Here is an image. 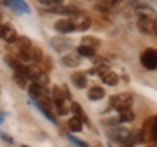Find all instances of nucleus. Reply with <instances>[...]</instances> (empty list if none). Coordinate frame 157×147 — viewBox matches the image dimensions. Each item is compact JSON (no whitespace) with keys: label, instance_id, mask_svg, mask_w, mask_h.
<instances>
[{"label":"nucleus","instance_id":"1","mask_svg":"<svg viewBox=\"0 0 157 147\" xmlns=\"http://www.w3.org/2000/svg\"><path fill=\"white\" fill-rule=\"evenodd\" d=\"M132 95L128 93V92H122V93L118 95H113L109 100V105L113 106L114 109L118 112V113H124V112L131 110L132 106Z\"/></svg>","mask_w":157,"mask_h":147},{"label":"nucleus","instance_id":"2","mask_svg":"<svg viewBox=\"0 0 157 147\" xmlns=\"http://www.w3.org/2000/svg\"><path fill=\"white\" fill-rule=\"evenodd\" d=\"M137 138H140L139 143L145 142L148 139L157 142V116L151 117V118L145 121V124L143 126V129H141V131L139 133V135H137Z\"/></svg>","mask_w":157,"mask_h":147},{"label":"nucleus","instance_id":"3","mask_svg":"<svg viewBox=\"0 0 157 147\" xmlns=\"http://www.w3.org/2000/svg\"><path fill=\"white\" fill-rule=\"evenodd\" d=\"M34 102H36V106L41 110V113L45 116L48 121H51L52 124H56L55 114H54V112H52V102L46 95L42 93Z\"/></svg>","mask_w":157,"mask_h":147},{"label":"nucleus","instance_id":"4","mask_svg":"<svg viewBox=\"0 0 157 147\" xmlns=\"http://www.w3.org/2000/svg\"><path fill=\"white\" fill-rule=\"evenodd\" d=\"M140 63L143 65L144 68L149 71L157 70V50L153 47L145 49V50L140 54Z\"/></svg>","mask_w":157,"mask_h":147},{"label":"nucleus","instance_id":"5","mask_svg":"<svg viewBox=\"0 0 157 147\" xmlns=\"http://www.w3.org/2000/svg\"><path fill=\"white\" fill-rule=\"evenodd\" d=\"M52 101H54V105H55L56 110H58V114L60 116H66L68 114V106H66V97L64 93H63V89L59 88L58 85H54L52 87Z\"/></svg>","mask_w":157,"mask_h":147},{"label":"nucleus","instance_id":"6","mask_svg":"<svg viewBox=\"0 0 157 147\" xmlns=\"http://www.w3.org/2000/svg\"><path fill=\"white\" fill-rule=\"evenodd\" d=\"M51 47L54 49L55 51L58 53H67L68 50H71L73 47V41L71 38H67V37H60V36H56L51 38Z\"/></svg>","mask_w":157,"mask_h":147},{"label":"nucleus","instance_id":"7","mask_svg":"<svg viewBox=\"0 0 157 147\" xmlns=\"http://www.w3.org/2000/svg\"><path fill=\"white\" fill-rule=\"evenodd\" d=\"M107 135H109L113 141H115V142H118V143L122 145V143H126V142L130 139L131 133L126 129V127L114 126V127H111V129L107 131Z\"/></svg>","mask_w":157,"mask_h":147},{"label":"nucleus","instance_id":"8","mask_svg":"<svg viewBox=\"0 0 157 147\" xmlns=\"http://www.w3.org/2000/svg\"><path fill=\"white\" fill-rule=\"evenodd\" d=\"M73 25H75V29L76 30H81V32H84V30H88V29L90 28L92 25V21H90V18L86 16V14L84 13H78L76 14V16H73Z\"/></svg>","mask_w":157,"mask_h":147},{"label":"nucleus","instance_id":"9","mask_svg":"<svg viewBox=\"0 0 157 147\" xmlns=\"http://www.w3.org/2000/svg\"><path fill=\"white\" fill-rule=\"evenodd\" d=\"M50 12L58 13V14H66V16H72V17L76 16V14H78V13H81V11L77 7H75V6H63V4L51 8Z\"/></svg>","mask_w":157,"mask_h":147},{"label":"nucleus","instance_id":"10","mask_svg":"<svg viewBox=\"0 0 157 147\" xmlns=\"http://www.w3.org/2000/svg\"><path fill=\"white\" fill-rule=\"evenodd\" d=\"M54 29L59 33H71L73 30H76L71 18H62V20H58L55 24H54Z\"/></svg>","mask_w":157,"mask_h":147},{"label":"nucleus","instance_id":"11","mask_svg":"<svg viewBox=\"0 0 157 147\" xmlns=\"http://www.w3.org/2000/svg\"><path fill=\"white\" fill-rule=\"evenodd\" d=\"M71 112L73 113V116L76 117L77 120H80L82 124H85V125H90V121L88 120V117H86V113L84 112V109H82V106L78 104L77 101H72L71 102Z\"/></svg>","mask_w":157,"mask_h":147},{"label":"nucleus","instance_id":"12","mask_svg":"<svg viewBox=\"0 0 157 147\" xmlns=\"http://www.w3.org/2000/svg\"><path fill=\"white\" fill-rule=\"evenodd\" d=\"M153 22H155V18L139 17V20H137V29L144 34H152V32H153Z\"/></svg>","mask_w":157,"mask_h":147},{"label":"nucleus","instance_id":"13","mask_svg":"<svg viewBox=\"0 0 157 147\" xmlns=\"http://www.w3.org/2000/svg\"><path fill=\"white\" fill-rule=\"evenodd\" d=\"M62 63L66 67H77L81 65V57L78 55L77 53L66 54V55L62 58Z\"/></svg>","mask_w":157,"mask_h":147},{"label":"nucleus","instance_id":"14","mask_svg":"<svg viewBox=\"0 0 157 147\" xmlns=\"http://www.w3.org/2000/svg\"><path fill=\"white\" fill-rule=\"evenodd\" d=\"M105 95H106L105 89L102 87H100V85H93V87H90L89 91H88V93H86L88 99L92 100V101L102 100L105 97Z\"/></svg>","mask_w":157,"mask_h":147},{"label":"nucleus","instance_id":"15","mask_svg":"<svg viewBox=\"0 0 157 147\" xmlns=\"http://www.w3.org/2000/svg\"><path fill=\"white\" fill-rule=\"evenodd\" d=\"M71 80L73 83V85L78 89H82L88 85V79H86V75L84 72H73L71 75Z\"/></svg>","mask_w":157,"mask_h":147},{"label":"nucleus","instance_id":"16","mask_svg":"<svg viewBox=\"0 0 157 147\" xmlns=\"http://www.w3.org/2000/svg\"><path fill=\"white\" fill-rule=\"evenodd\" d=\"M3 40H6L9 43H13L17 40V32L11 24H4V32H3Z\"/></svg>","mask_w":157,"mask_h":147},{"label":"nucleus","instance_id":"17","mask_svg":"<svg viewBox=\"0 0 157 147\" xmlns=\"http://www.w3.org/2000/svg\"><path fill=\"white\" fill-rule=\"evenodd\" d=\"M101 80L105 83L106 85H110V87H115L118 84V81H119V76H118V74L114 72V71H106L104 75H101Z\"/></svg>","mask_w":157,"mask_h":147},{"label":"nucleus","instance_id":"18","mask_svg":"<svg viewBox=\"0 0 157 147\" xmlns=\"http://www.w3.org/2000/svg\"><path fill=\"white\" fill-rule=\"evenodd\" d=\"M42 74H43L42 68L39 67L38 65H29V66H26V76H28V79H32L33 81H37L38 77L41 76Z\"/></svg>","mask_w":157,"mask_h":147},{"label":"nucleus","instance_id":"19","mask_svg":"<svg viewBox=\"0 0 157 147\" xmlns=\"http://www.w3.org/2000/svg\"><path fill=\"white\" fill-rule=\"evenodd\" d=\"M101 43H102V41L100 40V38L94 37V36H84L81 38V45L90 47V49H93V50H96V49L100 47Z\"/></svg>","mask_w":157,"mask_h":147},{"label":"nucleus","instance_id":"20","mask_svg":"<svg viewBox=\"0 0 157 147\" xmlns=\"http://www.w3.org/2000/svg\"><path fill=\"white\" fill-rule=\"evenodd\" d=\"M14 45L18 49V51H29L32 47V41L30 38L22 36V37H17V40L14 41Z\"/></svg>","mask_w":157,"mask_h":147},{"label":"nucleus","instance_id":"21","mask_svg":"<svg viewBox=\"0 0 157 147\" xmlns=\"http://www.w3.org/2000/svg\"><path fill=\"white\" fill-rule=\"evenodd\" d=\"M29 57H30V61L39 63L43 59V51L39 46H32L30 50H29Z\"/></svg>","mask_w":157,"mask_h":147},{"label":"nucleus","instance_id":"22","mask_svg":"<svg viewBox=\"0 0 157 147\" xmlns=\"http://www.w3.org/2000/svg\"><path fill=\"white\" fill-rule=\"evenodd\" d=\"M28 93L34 101H36L38 97L42 95V88L39 87L36 81H33L32 84H29V87H28Z\"/></svg>","mask_w":157,"mask_h":147},{"label":"nucleus","instance_id":"23","mask_svg":"<svg viewBox=\"0 0 157 147\" xmlns=\"http://www.w3.org/2000/svg\"><path fill=\"white\" fill-rule=\"evenodd\" d=\"M77 54L80 57H85V58H94L96 57V50L93 49L88 47V46H84V45H80L77 49H76Z\"/></svg>","mask_w":157,"mask_h":147},{"label":"nucleus","instance_id":"24","mask_svg":"<svg viewBox=\"0 0 157 147\" xmlns=\"http://www.w3.org/2000/svg\"><path fill=\"white\" fill-rule=\"evenodd\" d=\"M82 122L80 120H77L76 117H72V118L68 120V127H70V130L73 131V133H80L82 131Z\"/></svg>","mask_w":157,"mask_h":147},{"label":"nucleus","instance_id":"25","mask_svg":"<svg viewBox=\"0 0 157 147\" xmlns=\"http://www.w3.org/2000/svg\"><path fill=\"white\" fill-rule=\"evenodd\" d=\"M4 62H6L7 65H8L9 67H11V68H13L14 71H16L17 68L22 65V63L20 62L16 57H14V55H11V54H8V55L4 57Z\"/></svg>","mask_w":157,"mask_h":147},{"label":"nucleus","instance_id":"26","mask_svg":"<svg viewBox=\"0 0 157 147\" xmlns=\"http://www.w3.org/2000/svg\"><path fill=\"white\" fill-rule=\"evenodd\" d=\"M134 120H135V114H134V112H132V110L121 113L119 117H118V122H119V124H123V122H131Z\"/></svg>","mask_w":157,"mask_h":147},{"label":"nucleus","instance_id":"27","mask_svg":"<svg viewBox=\"0 0 157 147\" xmlns=\"http://www.w3.org/2000/svg\"><path fill=\"white\" fill-rule=\"evenodd\" d=\"M26 79L28 77L26 76H22V75H18V74H14L13 75V80L17 83V85L20 87V88H26Z\"/></svg>","mask_w":157,"mask_h":147},{"label":"nucleus","instance_id":"28","mask_svg":"<svg viewBox=\"0 0 157 147\" xmlns=\"http://www.w3.org/2000/svg\"><path fill=\"white\" fill-rule=\"evenodd\" d=\"M13 4H14V6H16L21 12H26V13H30V12H32L30 7H29L25 2H21V0H16V2H13Z\"/></svg>","mask_w":157,"mask_h":147},{"label":"nucleus","instance_id":"29","mask_svg":"<svg viewBox=\"0 0 157 147\" xmlns=\"http://www.w3.org/2000/svg\"><path fill=\"white\" fill-rule=\"evenodd\" d=\"M67 138L70 139L72 143H75L76 146H78V147H90L89 145L86 143V142H84V141H81V139H78V138H76L75 135H71V134H68L67 135Z\"/></svg>","mask_w":157,"mask_h":147},{"label":"nucleus","instance_id":"30","mask_svg":"<svg viewBox=\"0 0 157 147\" xmlns=\"http://www.w3.org/2000/svg\"><path fill=\"white\" fill-rule=\"evenodd\" d=\"M18 58L22 62H29L30 57H29V51H18Z\"/></svg>","mask_w":157,"mask_h":147},{"label":"nucleus","instance_id":"31","mask_svg":"<svg viewBox=\"0 0 157 147\" xmlns=\"http://www.w3.org/2000/svg\"><path fill=\"white\" fill-rule=\"evenodd\" d=\"M63 93H64V97L68 100H72V96H71V91L67 88V85L63 87Z\"/></svg>","mask_w":157,"mask_h":147},{"label":"nucleus","instance_id":"32","mask_svg":"<svg viewBox=\"0 0 157 147\" xmlns=\"http://www.w3.org/2000/svg\"><path fill=\"white\" fill-rule=\"evenodd\" d=\"M0 137H2V139H3V141H6V142H8V143H13V139H12V137H9L8 134L0 133Z\"/></svg>","mask_w":157,"mask_h":147},{"label":"nucleus","instance_id":"33","mask_svg":"<svg viewBox=\"0 0 157 147\" xmlns=\"http://www.w3.org/2000/svg\"><path fill=\"white\" fill-rule=\"evenodd\" d=\"M51 67H52V65H51V58L50 57H47L46 59H45V68L47 71H50L51 70Z\"/></svg>","mask_w":157,"mask_h":147},{"label":"nucleus","instance_id":"34","mask_svg":"<svg viewBox=\"0 0 157 147\" xmlns=\"http://www.w3.org/2000/svg\"><path fill=\"white\" fill-rule=\"evenodd\" d=\"M153 33L157 36V20H155V22H153Z\"/></svg>","mask_w":157,"mask_h":147},{"label":"nucleus","instance_id":"35","mask_svg":"<svg viewBox=\"0 0 157 147\" xmlns=\"http://www.w3.org/2000/svg\"><path fill=\"white\" fill-rule=\"evenodd\" d=\"M3 32H4V24L0 22V37H3Z\"/></svg>","mask_w":157,"mask_h":147},{"label":"nucleus","instance_id":"36","mask_svg":"<svg viewBox=\"0 0 157 147\" xmlns=\"http://www.w3.org/2000/svg\"><path fill=\"white\" fill-rule=\"evenodd\" d=\"M4 122V117H3V114H0V125H2Z\"/></svg>","mask_w":157,"mask_h":147},{"label":"nucleus","instance_id":"37","mask_svg":"<svg viewBox=\"0 0 157 147\" xmlns=\"http://www.w3.org/2000/svg\"><path fill=\"white\" fill-rule=\"evenodd\" d=\"M21 147H30V146H26V145H22Z\"/></svg>","mask_w":157,"mask_h":147},{"label":"nucleus","instance_id":"38","mask_svg":"<svg viewBox=\"0 0 157 147\" xmlns=\"http://www.w3.org/2000/svg\"><path fill=\"white\" fill-rule=\"evenodd\" d=\"M0 21H2V13H0Z\"/></svg>","mask_w":157,"mask_h":147},{"label":"nucleus","instance_id":"39","mask_svg":"<svg viewBox=\"0 0 157 147\" xmlns=\"http://www.w3.org/2000/svg\"><path fill=\"white\" fill-rule=\"evenodd\" d=\"M0 133H2V131H0Z\"/></svg>","mask_w":157,"mask_h":147}]
</instances>
